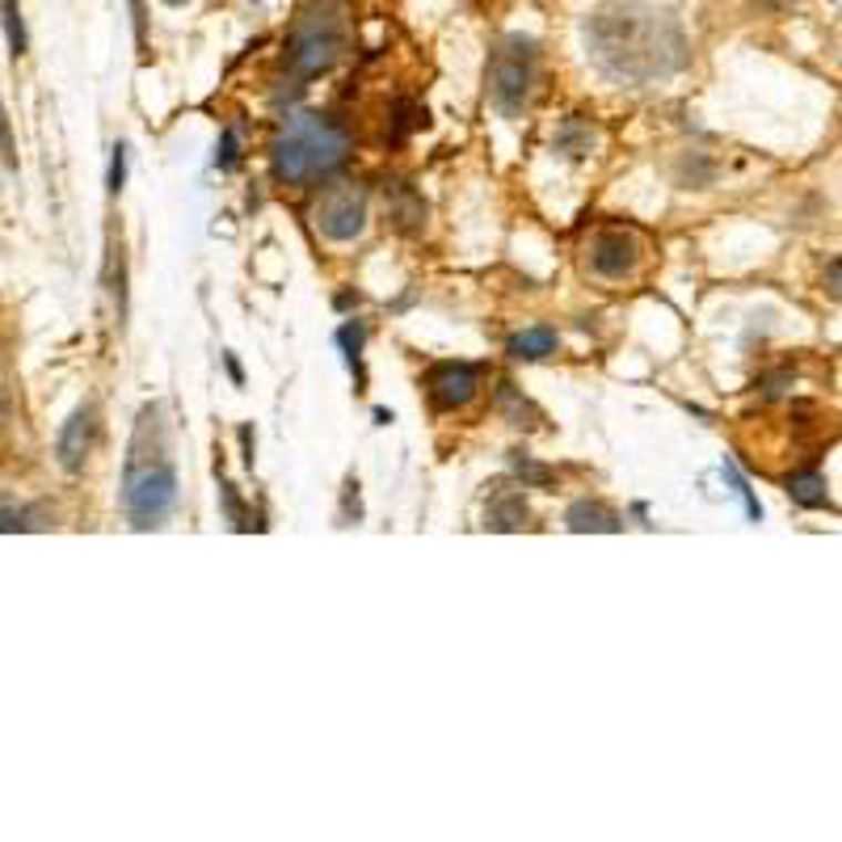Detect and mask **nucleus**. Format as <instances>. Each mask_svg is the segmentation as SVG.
Here are the masks:
<instances>
[{
  "label": "nucleus",
  "mask_w": 842,
  "mask_h": 842,
  "mask_svg": "<svg viewBox=\"0 0 842 842\" xmlns=\"http://www.w3.org/2000/svg\"><path fill=\"white\" fill-rule=\"evenodd\" d=\"M0 25H4V39H9V55L21 60L25 55V21H21L18 0H0Z\"/></svg>",
  "instance_id": "obj_16"
},
{
  "label": "nucleus",
  "mask_w": 842,
  "mask_h": 842,
  "mask_svg": "<svg viewBox=\"0 0 842 842\" xmlns=\"http://www.w3.org/2000/svg\"><path fill=\"white\" fill-rule=\"evenodd\" d=\"M825 291H830L842 304V257H834V261L825 266Z\"/></svg>",
  "instance_id": "obj_25"
},
{
  "label": "nucleus",
  "mask_w": 842,
  "mask_h": 842,
  "mask_svg": "<svg viewBox=\"0 0 842 842\" xmlns=\"http://www.w3.org/2000/svg\"><path fill=\"white\" fill-rule=\"evenodd\" d=\"M725 476H729V484H733V489H737V497L746 502V514H750V518H754V523H758V518H762V505L754 502V493H750V484H746V481H741V476H737V468H733V463H725Z\"/></svg>",
  "instance_id": "obj_21"
},
{
  "label": "nucleus",
  "mask_w": 842,
  "mask_h": 842,
  "mask_svg": "<svg viewBox=\"0 0 842 842\" xmlns=\"http://www.w3.org/2000/svg\"><path fill=\"white\" fill-rule=\"evenodd\" d=\"M586 47L594 63L619 84H653L691 63V42L670 9L645 0H615L586 21Z\"/></svg>",
  "instance_id": "obj_1"
},
{
  "label": "nucleus",
  "mask_w": 842,
  "mask_h": 842,
  "mask_svg": "<svg viewBox=\"0 0 842 842\" xmlns=\"http://www.w3.org/2000/svg\"><path fill=\"white\" fill-rule=\"evenodd\" d=\"M497 400H502V413H505V421H510V425L535 430V425L544 421V418H540V409H535L531 400L518 397V388H514V383H502V388H497Z\"/></svg>",
  "instance_id": "obj_15"
},
{
  "label": "nucleus",
  "mask_w": 842,
  "mask_h": 842,
  "mask_svg": "<svg viewBox=\"0 0 842 842\" xmlns=\"http://www.w3.org/2000/svg\"><path fill=\"white\" fill-rule=\"evenodd\" d=\"M767 9H783V4H792V0H762Z\"/></svg>",
  "instance_id": "obj_26"
},
{
  "label": "nucleus",
  "mask_w": 842,
  "mask_h": 842,
  "mask_svg": "<svg viewBox=\"0 0 842 842\" xmlns=\"http://www.w3.org/2000/svg\"><path fill=\"white\" fill-rule=\"evenodd\" d=\"M0 161L9 168H18V147H13V131H9V114H4V102H0Z\"/></svg>",
  "instance_id": "obj_22"
},
{
  "label": "nucleus",
  "mask_w": 842,
  "mask_h": 842,
  "mask_svg": "<svg viewBox=\"0 0 842 842\" xmlns=\"http://www.w3.org/2000/svg\"><path fill=\"white\" fill-rule=\"evenodd\" d=\"M505 350H510V358H518V362H540V358L556 355V333H552L547 325H540V329H526V333L510 337Z\"/></svg>",
  "instance_id": "obj_13"
},
{
  "label": "nucleus",
  "mask_w": 842,
  "mask_h": 842,
  "mask_svg": "<svg viewBox=\"0 0 842 842\" xmlns=\"http://www.w3.org/2000/svg\"><path fill=\"white\" fill-rule=\"evenodd\" d=\"M510 463H514V472L523 476V489H526V484H531V489H544V484L556 481V472H552V468H544V463H535V460H526L523 451H514V455H510Z\"/></svg>",
  "instance_id": "obj_17"
},
{
  "label": "nucleus",
  "mask_w": 842,
  "mask_h": 842,
  "mask_svg": "<svg viewBox=\"0 0 842 842\" xmlns=\"http://www.w3.org/2000/svg\"><path fill=\"white\" fill-rule=\"evenodd\" d=\"M526 518H531V510H526V497L518 489L497 484L489 493V505H484V526L489 531H523Z\"/></svg>",
  "instance_id": "obj_10"
},
{
  "label": "nucleus",
  "mask_w": 842,
  "mask_h": 842,
  "mask_svg": "<svg viewBox=\"0 0 842 842\" xmlns=\"http://www.w3.org/2000/svg\"><path fill=\"white\" fill-rule=\"evenodd\" d=\"M236 161H240V135H236V126H224V140H219V152H215V165L224 168H236Z\"/></svg>",
  "instance_id": "obj_19"
},
{
  "label": "nucleus",
  "mask_w": 842,
  "mask_h": 842,
  "mask_svg": "<svg viewBox=\"0 0 842 842\" xmlns=\"http://www.w3.org/2000/svg\"><path fill=\"white\" fill-rule=\"evenodd\" d=\"M481 392V367L476 362H439L425 371V397L439 413L468 409Z\"/></svg>",
  "instance_id": "obj_7"
},
{
  "label": "nucleus",
  "mask_w": 842,
  "mask_h": 842,
  "mask_svg": "<svg viewBox=\"0 0 842 842\" xmlns=\"http://www.w3.org/2000/svg\"><path fill=\"white\" fill-rule=\"evenodd\" d=\"M25 518H30L25 510H13V505H0V531H25V526H30Z\"/></svg>",
  "instance_id": "obj_24"
},
{
  "label": "nucleus",
  "mask_w": 842,
  "mask_h": 842,
  "mask_svg": "<svg viewBox=\"0 0 842 842\" xmlns=\"http://www.w3.org/2000/svg\"><path fill=\"white\" fill-rule=\"evenodd\" d=\"M177 505V463L168 446L165 404H144L135 418L123 468V510L135 531H156Z\"/></svg>",
  "instance_id": "obj_2"
},
{
  "label": "nucleus",
  "mask_w": 842,
  "mask_h": 842,
  "mask_svg": "<svg viewBox=\"0 0 842 842\" xmlns=\"http://www.w3.org/2000/svg\"><path fill=\"white\" fill-rule=\"evenodd\" d=\"M388 210H392V224L400 232H418L425 224V203H421V194L404 186V182H392L388 186Z\"/></svg>",
  "instance_id": "obj_12"
},
{
  "label": "nucleus",
  "mask_w": 842,
  "mask_h": 842,
  "mask_svg": "<svg viewBox=\"0 0 842 842\" xmlns=\"http://www.w3.org/2000/svg\"><path fill=\"white\" fill-rule=\"evenodd\" d=\"M355 42L350 30V13L341 0H308L295 18L291 34H287V55H283V89L299 93L308 89L316 76L333 72L346 60Z\"/></svg>",
  "instance_id": "obj_3"
},
{
  "label": "nucleus",
  "mask_w": 842,
  "mask_h": 842,
  "mask_svg": "<svg viewBox=\"0 0 842 842\" xmlns=\"http://www.w3.org/2000/svg\"><path fill=\"white\" fill-rule=\"evenodd\" d=\"M165 4H173V9H182V4H189V0H165Z\"/></svg>",
  "instance_id": "obj_27"
},
{
  "label": "nucleus",
  "mask_w": 842,
  "mask_h": 842,
  "mask_svg": "<svg viewBox=\"0 0 842 842\" xmlns=\"http://www.w3.org/2000/svg\"><path fill=\"white\" fill-rule=\"evenodd\" d=\"M312 224L325 240H355L367 228V189L358 182H333L316 198Z\"/></svg>",
  "instance_id": "obj_6"
},
{
  "label": "nucleus",
  "mask_w": 842,
  "mask_h": 842,
  "mask_svg": "<svg viewBox=\"0 0 842 842\" xmlns=\"http://www.w3.org/2000/svg\"><path fill=\"white\" fill-rule=\"evenodd\" d=\"M568 531H577V535H615V531H624V518L603 502H573L565 514Z\"/></svg>",
  "instance_id": "obj_11"
},
{
  "label": "nucleus",
  "mask_w": 842,
  "mask_h": 842,
  "mask_svg": "<svg viewBox=\"0 0 842 842\" xmlns=\"http://www.w3.org/2000/svg\"><path fill=\"white\" fill-rule=\"evenodd\" d=\"M640 261H645V245H640V236L628 228L598 232L594 245H589V266H594L598 278H610V283L632 278V274L640 270Z\"/></svg>",
  "instance_id": "obj_8"
},
{
  "label": "nucleus",
  "mask_w": 842,
  "mask_h": 842,
  "mask_svg": "<svg viewBox=\"0 0 842 842\" xmlns=\"http://www.w3.org/2000/svg\"><path fill=\"white\" fill-rule=\"evenodd\" d=\"M589 144H594V131L582 126L577 119H568L565 131H561V140H556V147L568 152V156H582V152H589Z\"/></svg>",
  "instance_id": "obj_18"
},
{
  "label": "nucleus",
  "mask_w": 842,
  "mask_h": 842,
  "mask_svg": "<svg viewBox=\"0 0 842 842\" xmlns=\"http://www.w3.org/2000/svg\"><path fill=\"white\" fill-rule=\"evenodd\" d=\"M93 439H97V409L84 400V404H76V413L63 421L60 439H55V460H60L63 472H81L89 451H93Z\"/></svg>",
  "instance_id": "obj_9"
},
{
  "label": "nucleus",
  "mask_w": 842,
  "mask_h": 842,
  "mask_svg": "<svg viewBox=\"0 0 842 842\" xmlns=\"http://www.w3.org/2000/svg\"><path fill=\"white\" fill-rule=\"evenodd\" d=\"M126 182V144H114V156H110V194H119Z\"/></svg>",
  "instance_id": "obj_23"
},
{
  "label": "nucleus",
  "mask_w": 842,
  "mask_h": 842,
  "mask_svg": "<svg viewBox=\"0 0 842 842\" xmlns=\"http://www.w3.org/2000/svg\"><path fill=\"white\" fill-rule=\"evenodd\" d=\"M788 497L804 510H821V505H830V493H825V481H821L818 468H804V472H792L788 476Z\"/></svg>",
  "instance_id": "obj_14"
},
{
  "label": "nucleus",
  "mask_w": 842,
  "mask_h": 842,
  "mask_svg": "<svg viewBox=\"0 0 842 842\" xmlns=\"http://www.w3.org/2000/svg\"><path fill=\"white\" fill-rule=\"evenodd\" d=\"M337 341H341V350H346L350 367L358 371V383H362V367H358V350H362V325H346V329L337 333Z\"/></svg>",
  "instance_id": "obj_20"
},
{
  "label": "nucleus",
  "mask_w": 842,
  "mask_h": 842,
  "mask_svg": "<svg viewBox=\"0 0 842 842\" xmlns=\"http://www.w3.org/2000/svg\"><path fill=\"white\" fill-rule=\"evenodd\" d=\"M346 156H350V135L325 114H287L270 147L274 177L295 189L329 177L333 168L346 165Z\"/></svg>",
  "instance_id": "obj_4"
},
{
  "label": "nucleus",
  "mask_w": 842,
  "mask_h": 842,
  "mask_svg": "<svg viewBox=\"0 0 842 842\" xmlns=\"http://www.w3.org/2000/svg\"><path fill=\"white\" fill-rule=\"evenodd\" d=\"M535 68H540V47L523 34H505L493 55H489V102L497 105L502 119H518L531 93H535Z\"/></svg>",
  "instance_id": "obj_5"
}]
</instances>
